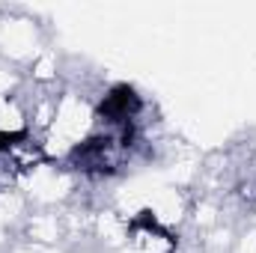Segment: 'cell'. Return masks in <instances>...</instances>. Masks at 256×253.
<instances>
[{
    "label": "cell",
    "mask_w": 256,
    "mask_h": 253,
    "mask_svg": "<svg viewBox=\"0 0 256 253\" xmlns=\"http://www.w3.org/2000/svg\"><path fill=\"white\" fill-rule=\"evenodd\" d=\"M230 253H256V230H248L244 236H238Z\"/></svg>",
    "instance_id": "obj_4"
},
{
    "label": "cell",
    "mask_w": 256,
    "mask_h": 253,
    "mask_svg": "<svg viewBox=\"0 0 256 253\" xmlns=\"http://www.w3.org/2000/svg\"><path fill=\"white\" fill-rule=\"evenodd\" d=\"M191 206H194V196L185 194L182 188H161L143 208L167 230H179L188 218H191Z\"/></svg>",
    "instance_id": "obj_2"
},
{
    "label": "cell",
    "mask_w": 256,
    "mask_h": 253,
    "mask_svg": "<svg viewBox=\"0 0 256 253\" xmlns=\"http://www.w3.org/2000/svg\"><path fill=\"white\" fill-rule=\"evenodd\" d=\"M21 238L45 250H54L57 244H63L66 230L60 208H33L21 224Z\"/></svg>",
    "instance_id": "obj_1"
},
{
    "label": "cell",
    "mask_w": 256,
    "mask_h": 253,
    "mask_svg": "<svg viewBox=\"0 0 256 253\" xmlns=\"http://www.w3.org/2000/svg\"><path fill=\"white\" fill-rule=\"evenodd\" d=\"M30 131V116H27V108L24 102L15 96H0V140H9V137H18V134H27Z\"/></svg>",
    "instance_id": "obj_3"
}]
</instances>
